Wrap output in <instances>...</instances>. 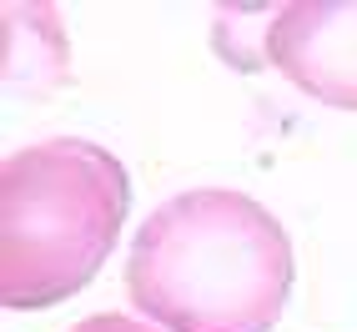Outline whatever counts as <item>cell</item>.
<instances>
[{
    "label": "cell",
    "mask_w": 357,
    "mask_h": 332,
    "mask_svg": "<svg viewBox=\"0 0 357 332\" xmlns=\"http://www.w3.org/2000/svg\"><path fill=\"white\" fill-rule=\"evenodd\" d=\"M292 277V236L272 211L227 186H202L141 222L126 297L166 332H272Z\"/></svg>",
    "instance_id": "obj_1"
},
{
    "label": "cell",
    "mask_w": 357,
    "mask_h": 332,
    "mask_svg": "<svg viewBox=\"0 0 357 332\" xmlns=\"http://www.w3.org/2000/svg\"><path fill=\"white\" fill-rule=\"evenodd\" d=\"M61 76H66L61 26L40 45H31V31H26V20H20V6H6V86H15V91H26L31 81L36 86H56Z\"/></svg>",
    "instance_id": "obj_4"
},
{
    "label": "cell",
    "mask_w": 357,
    "mask_h": 332,
    "mask_svg": "<svg viewBox=\"0 0 357 332\" xmlns=\"http://www.w3.org/2000/svg\"><path fill=\"white\" fill-rule=\"evenodd\" d=\"M267 66L337 111H357V0H302L272 10Z\"/></svg>",
    "instance_id": "obj_3"
},
{
    "label": "cell",
    "mask_w": 357,
    "mask_h": 332,
    "mask_svg": "<svg viewBox=\"0 0 357 332\" xmlns=\"http://www.w3.org/2000/svg\"><path fill=\"white\" fill-rule=\"evenodd\" d=\"M70 332H156V327L136 322V317H126V312H101V317H86V322H76Z\"/></svg>",
    "instance_id": "obj_5"
},
{
    "label": "cell",
    "mask_w": 357,
    "mask_h": 332,
    "mask_svg": "<svg viewBox=\"0 0 357 332\" xmlns=\"http://www.w3.org/2000/svg\"><path fill=\"white\" fill-rule=\"evenodd\" d=\"M131 176L106 146L51 136L0 166V302L40 312L76 297L111 257Z\"/></svg>",
    "instance_id": "obj_2"
}]
</instances>
